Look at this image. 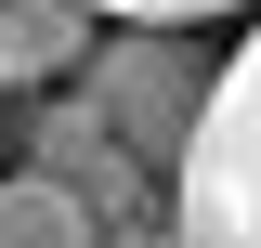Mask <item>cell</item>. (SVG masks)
<instances>
[{
    "instance_id": "cell-1",
    "label": "cell",
    "mask_w": 261,
    "mask_h": 248,
    "mask_svg": "<svg viewBox=\"0 0 261 248\" xmlns=\"http://www.w3.org/2000/svg\"><path fill=\"white\" fill-rule=\"evenodd\" d=\"M79 92L118 118V144L144 157V170L183 183L196 131H209V92H222V65H209V39H196V27H105V53L79 65Z\"/></svg>"
},
{
    "instance_id": "cell-2",
    "label": "cell",
    "mask_w": 261,
    "mask_h": 248,
    "mask_svg": "<svg viewBox=\"0 0 261 248\" xmlns=\"http://www.w3.org/2000/svg\"><path fill=\"white\" fill-rule=\"evenodd\" d=\"M27 170H53V183L105 222V248H183V196H157L170 170H144V157L118 144V118H105L79 79L27 118Z\"/></svg>"
},
{
    "instance_id": "cell-3",
    "label": "cell",
    "mask_w": 261,
    "mask_h": 248,
    "mask_svg": "<svg viewBox=\"0 0 261 248\" xmlns=\"http://www.w3.org/2000/svg\"><path fill=\"white\" fill-rule=\"evenodd\" d=\"M170 196H183V248H261V13L235 39L222 92H209V131H196Z\"/></svg>"
},
{
    "instance_id": "cell-4",
    "label": "cell",
    "mask_w": 261,
    "mask_h": 248,
    "mask_svg": "<svg viewBox=\"0 0 261 248\" xmlns=\"http://www.w3.org/2000/svg\"><path fill=\"white\" fill-rule=\"evenodd\" d=\"M105 53V13L92 0H0V79L27 92V79H79Z\"/></svg>"
},
{
    "instance_id": "cell-5",
    "label": "cell",
    "mask_w": 261,
    "mask_h": 248,
    "mask_svg": "<svg viewBox=\"0 0 261 248\" xmlns=\"http://www.w3.org/2000/svg\"><path fill=\"white\" fill-rule=\"evenodd\" d=\"M0 248H105V222L53 183V170H13L0 183Z\"/></svg>"
},
{
    "instance_id": "cell-6",
    "label": "cell",
    "mask_w": 261,
    "mask_h": 248,
    "mask_svg": "<svg viewBox=\"0 0 261 248\" xmlns=\"http://www.w3.org/2000/svg\"><path fill=\"white\" fill-rule=\"evenodd\" d=\"M105 27H209V13H235V0H92Z\"/></svg>"
},
{
    "instance_id": "cell-7",
    "label": "cell",
    "mask_w": 261,
    "mask_h": 248,
    "mask_svg": "<svg viewBox=\"0 0 261 248\" xmlns=\"http://www.w3.org/2000/svg\"><path fill=\"white\" fill-rule=\"evenodd\" d=\"M0 92H13V79H0ZM0 118H13V105H0Z\"/></svg>"
}]
</instances>
